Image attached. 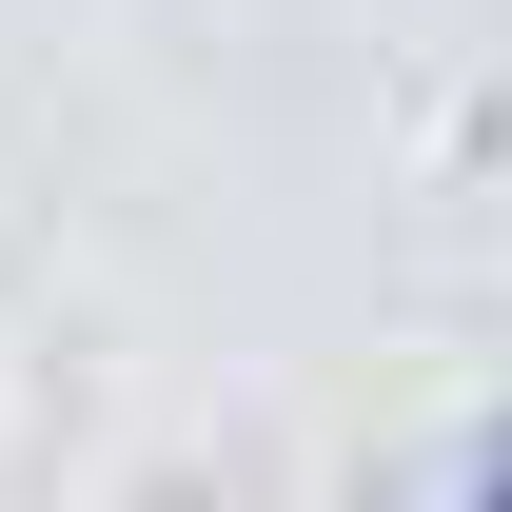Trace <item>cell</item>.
Wrapping results in <instances>:
<instances>
[{
	"label": "cell",
	"instance_id": "obj_1",
	"mask_svg": "<svg viewBox=\"0 0 512 512\" xmlns=\"http://www.w3.org/2000/svg\"><path fill=\"white\" fill-rule=\"evenodd\" d=\"M473 512H512V453H493V473H473Z\"/></svg>",
	"mask_w": 512,
	"mask_h": 512
}]
</instances>
